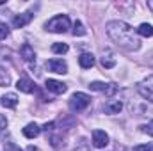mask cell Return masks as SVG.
<instances>
[{
  "mask_svg": "<svg viewBox=\"0 0 153 151\" xmlns=\"http://www.w3.org/2000/svg\"><path fill=\"white\" fill-rule=\"evenodd\" d=\"M107 36L114 41L116 44L126 52H137L141 48V39L137 38V32L125 21L112 20L105 25Z\"/></svg>",
  "mask_w": 153,
  "mask_h": 151,
  "instance_id": "1",
  "label": "cell"
},
{
  "mask_svg": "<svg viewBox=\"0 0 153 151\" xmlns=\"http://www.w3.org/2000/svg\"><path fill=\"white\" fill-rule=\"evenodd\" d=\"M45 29H46L48 32L62 34V32H66V30L70 29V18H68L66 14H57V16H53L50 21H46Z\"/></svg>",
  "mask_w": 153,
  "mask_h": 151,
  "instance_id": "2",
  "label": "cell"
},
{
  "mask_svg": "<svg viewBox=\"0 0 153 151\" xmlns=\"http://www.w3.org/2000/svg\"><path fill=\"white\" fill-rule=\"evenodd\" d=\"M91 103V96L85 94V93H75L71 98H70V109L75 110V112H80L84 109H87Z\"/></svg>",
  "mask_w": 153,
  "mask_h": 151,
  "instance_id": "3",
  "label": "cell"
},
{
  "mask_svg": "<svg viewBox=\"0 0 153 151\" xmlns=\"http://www.w3.org/2000/svg\"><path fill=\"white\" fill-rule=\"evenodd\" d=\"M46 68H48L52 73H57V75L68 73V64H66L62 59H50V61H46Z\"/></svg>",
  "mask_w": 153,
  "mask_h": 151,
  "instance_id": "4",
  "label": "cell"
},
{
  "mask_svg": "<svg viewBox=\"0 0 153 151\" xmlns=\"http://www.w3.org/2000/svg\"><path fill=\"white\" fill-rule=\"evenodd\" d=\"M107 144H109V135H107L103 130H94V132H93V146L98 148V150H102V148H105Z\"/></svg>",
  "mask_w": 153,
  "mask_h": 151,
  "instance_id": "5",
  "label": "cell"
},
{
  "mask_svg": "<svg viewBox=\"0 0 153 151\" xmlns=\"http://www.w3.org/2000/svg\"><path fill=\"white\" fill-rule=\"evenodd\" d=\"M46 89L53 94H62L68 91V85L64 82H59V80H53V78H48L46 80Z\"/></svg>",
  "mask_w": 153,
  "mask_h": 151,
  "instance_id": "6",
  "label": "cell"
},
{
  "mask_svg": "<svg viewBox=\"0 0 153 151\" xmlns=\"http://www.w3.org/2000/svg\"><path fill=\"white\" fill-rule=\"evenodd\" d=\"M32 18H34L32 13H22V14H16V16L13 18V27H14V29H22V27L29 25V23L32 21Z\"/></svg>",
  "mask_w": 153,
  "mask_h": 151,
  "instance_id": "7",
  "label": "cell"
},
{
  "mask_svg": "<svg viewBox=\"0 0 153 151\" xmlns=\"http://www.w3.org/2000/svg\"><path fill=\"white\" fill-rule=\"evenodd\" d=\"M16 89L22 91V93H25V94H30V93L36 91V84L32 80H29V78H20L16 82Z\"/></svg>",
  "mask_w": 153,
  "mask_h": 151,
  "instance_id": "8",
  "label": "cell"
},
{
  "mask_svg": "<svg viewBox=\"0 0 153 151\" xmlns=\"http://www.w3.org/2000/svg\"><path fill=\"white\" fill-rule=\"evenodd\" d=\"M123 109V103L119 100H107L105 105H103V110L105 114H119Z\"/></svg>",
  "mask_w": 153,
  "mask_h": 151,
  "instance_id": "9",
  "label": "cell"
},
{
  "mask_svg": "<svg viewBox=\"0 0 153 151\" xmlns=\"http://www.w3.org/2000/svg\"><path fill=\"white\" fill-rule=\"evenodd\" d=\"M137 91H139V94H141L146 101L153 103V84H139Z\"/></svg>",
  "mask_w": 153,
  "mask_h": 151,
  "instance_id": "10",
  "label": "cell"
},
{
  "mask_svg": "<svg viewBox=\"0 0 153 151\" xmlns=\"http://www.w3.org/2000/svg\"><path fill=\"white\" fill-rule=\"evenodd\" d=\"M20 53H22L23 61H27V62H32V61H36V52H34V48H32L29 43H25V44L20 48Z\"/></svg>",
  "mask_w": 153,
  "mask_h": 151,
  "instance_id": "11",
  "label": "cell"
},
{
  "mask_svg": "<svg viewBox=\"0 0 153 151\" xmlns=\"http://www.w3.org/2000/svg\"><path fill=\"white\" fill-rule=\"evenodd\" d=\"M39 133H41V126H38L36 123H29L25 128H23V135L27 139H36Z\"/></svg>",
  "mask_w": 153,
  "mask_h": 151,
  "instance_id": "12",
  "label": "cell"
},
{
  "mask_svg": "<svg viewBox=\"0 0 153 151\" xmlns=\"http://www.w3.org/2000/svg\"><path fill=\"white\" fill-rule=\"evenodd\" d=\"M78 64H80V68H84V70L93 68V66H94V55H93V53H82V55L78 57Z\"/></svg>",
  "mask_w": 153,
  "mask_h": 151,
  "instance_id": "13",
  "label": "cell"
},
{
  "mask_svg": "<svg viewBox=\"0 0 153 151\" xmlns=\"http://www.w3.org/2000/svg\"><path fill=\"white\" fill-rule=\"evenodd\" d=\"M2 105H4L5 109H14V107L18 105V96H16L14 93L4 94V96H2Z\"/></svg>",
  "mask_w": 153,
  "mask_h": 151,
  "instance_id": "14",
  "label": "cell"
},
{
  "mask_svg": "<svg viewBox=\"0 0 153 151\" xmlns=\"http://www.w3.org/2000/svg\"><path fill=\"white\" fill-rule=\"evenodd\" d=\"M139 36H143V38H152L153 36V27L150 25V23H141L139 25V29L135 30Z\"/></svg>",
  "mask_w": 153,
  "mask_h": 151,
  "instance_id": "15",
  "label": "cell"
},
{
  "mask_svg": "<svg viewBox=\"0 0 153 151\" xmlns=\"http://www.w3.org/2000/svg\"><path fill=\"white\" fill-rule=\"evenodd\" d=\"M68 50H70V46H68L66 43H53V44H52V52H53V53H61V55H62V53H66Z\"/></svg>",
  "mask_w": 153,
  "mask_h": 151,
  "instance_id": "16",
  "label": "cell"
},
{
  "mask_svg": "<svg viewBox=\"0 0 153 151\" xmlns=\"http://www.w3.org/2000/svg\"><path fill=\"white\" fill-rule=\"evenodd\" d=\"M89 89H91V91L105 93V91L109 89V84H105V82H91V84H89Z\"/></svg>",
  "mask_w": 153,
  "mask_h": 151,
  "instance_id": "17",
  "label": "cell"
},
{
  "mask_svg": "<svg viewBox=\"0 0 153 151\" xmlns=\"http://www.w3.org/2000/svg\"><path fill=\"white\" fill-rule=\"evenodd\" d=\"M9 84H11L9 73H7L4 68H0V87H5V85H9Z\"/></svg>",
  "mask_w": 153,
  "mask_h": 151,
  "instance_id": "18",
  "label": "cell"
},
{
  "mask_svg": "<svg viewBox=\"0 0 153 151\" xmlns=\"http://www.w3.org/2000/svg\"><path fill=\"white\" fill-rule=\"evenodd\" d=\"M85 29H84V25H82V21H78L76 20L75 25H73V36H85Z\"/></svg>",
  "mask_w": 153,
  "mask_h": 151,
  "instance_id": "19",
  "label": "cell"
},
{
  "mask_svg": "<svg viewBox=\"0 0 153 151\" xmlns=\"http://www.w3.org/2000/svg\"><path fill=\"white\" fill-rule=\"evenodd\" d=\"M102 66L103 68H114L116 66V61L109 55V57H102Z\"/></svg>",
  "mask_w": 153,
  "mask_h": 151,
  "instance_id": "20",
  "label": "cell"
},
{
  "mask_svg": "<svg viewBox=\"0 0 153 151\" xmlns=\"http://www.w3.org/2000/svg\"><path fill=\"white\" fill-rule=\"evenodd\" d=\"M4 150H5V151H23L20 146H16V144H14V142H11V141L4 142Z\"/></svg>",
  "mask_w": 153,
  "mask_h": 151,
  "instance_id": "21",
  "label": "cell"
},
{
  "mask_svg": "<svg viewBox=\"0 0 153 151\" xmlns=\"http://www.w3.org/2000/svg\"><path fill=\"white\" fill-rule=\"evenodd\" d=\"M9 27L5 25V23H0V39H5L7 36H9Z\"/></svg>",
  "mask_w": 153,
  "mask_h": 151,
  "instance_id": "22",
  "label": "cell"
},
{
  "mask_svg": "<svg viewBox=\"0 0 153 151\" xmlns=\"http://www.w3.org/2000/svg\"><path fill=\"white\" fill-rule=\"evenodd\" d=\"M61 141H62V137H59V135H53V137L50 139V142H52L53 148H62L64 144H61Z\"/></svg>",
  "mask_w": 153,
  "mask_h": 151,
  "instance_id": "23",
  "label": "cell"
},
{
  "mask_svg": "<svg viewBox=\"0 0 153 151\" xmlns=\"http://www.w3.org/2000/svg\"><path fill=\"white\" fill-rule=\"evenodd\" d=\"M132 151H153V144H139Z\"/></svg>",
  "mask_w": 153,
  "mask_h": 151,
  "instance_id": "24",
  "label": "cell"
},
{
  "mask_svg": "<svg viewBox=\"0 0 153 151\" xmlns=\"http://www.w3.org/2000/svg\"><path fill=\"white\" fill-rule=\"evenodd\" d=\"M53 126H55V123H53V121H50V123H45L41 130H45V132H52V130H53Z\"/></svg>",
  "mask_w": 153,
  "mask_h": 151,
  "instance_id": "25",
  "label": "cell"
},
{
  "mask_svg": "<svg viewBox=\"0 0 153 151\" xmlns=\"http://www.w3.org/2000/svg\"><path fill=\"white\" fill-rule=\"evenodd\" d=\"M5 126H7V117L4 114H0V132L5 130Z\"/></svg>",
  "mask_w": 153,
  "mask_h": 151,
  "instance_id": "26",
  "label": "cell"
},
{
  "mask_svg": "<svg viewBox=\"0 0 153 151\" xmlns=\"http://www.w3.org/2000/svg\"><path fill=\"white\" fill-rule=\"evenodd\" d=\"M141 128H143L144 133H148V135H152L153 137V124H146V126H141Z\"/></svg>",
  "mask_w": 153,
  "mask_h": 151,
  "instance_id": "27",
  "label": "cell"
},
{
  "mask_svg": "<svg viewBox=\"0 0 153 151\" xmlns=\"http://www.w3.org/2000/svg\"><path fill=\"white\" fill-rule=\"evenodd\" d=\"M27 151H38V150H36L34 146H29V150H27Z\"/></svg>",
  "mask_w": 153,
  "mask_h": 151,
  "instance_id": "28",
  "label": "cell"
},
{
  "mask_svg": "<svg viewBox=\"0 0 153 151\" xmlns=\"http://www.w3.org/2000/svg\"><path fill=\"white\" fill-rule=\"evenodd\" d=\"M148 7L152 9V13H153V2H148Z\"/></svg>",
  "mask_w": 153,
  "mask_h": 151,
  "instance_id": "29",
  "label": "cell"
},
{
  "mask_svg": "<svg viewBox=\"0 0 153 151\" xmlns=\"http://www.w3.org/2000/svg\"><path fill=\"white\" fill-rule=\"evenodd\" d=\"M150 124H153V121H152V123H150Z\"/></svg>",
  "mask_w": 153,
  "mask_h": 151,
  "instance_id": "30",
  "label": "cell"
},
{
  "mask_svg": "<svg viewBox=\"0 0 153 151\" xmlns=\"http://www.w3.org/2000/svg\"><path fill=\"white\" fill-rule=\"evenodd\" d=\"M152 62H153V59H152Z\"/></svg>",
  "mask_w": 153,
  "mask_h": 151,
  "instance_id": "31",
  "label": "cell"
}]
</instances>
